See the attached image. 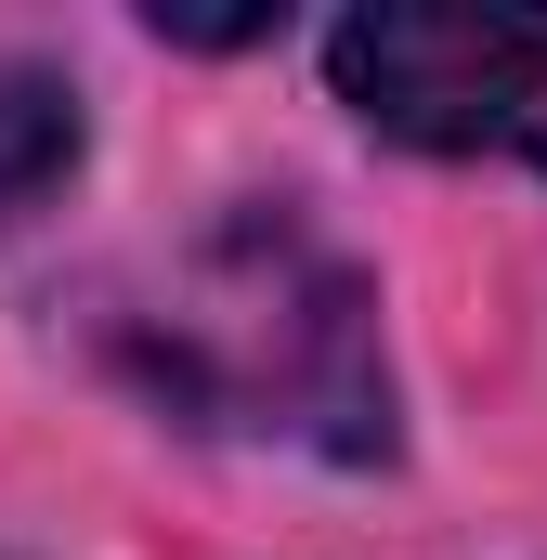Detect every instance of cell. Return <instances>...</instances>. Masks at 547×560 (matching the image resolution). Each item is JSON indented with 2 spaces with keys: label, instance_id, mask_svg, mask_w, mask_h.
I'll return each mask as SVG.
<instances>
[{
  "label": "cell",
  "instance_id": "cell-3",
  "mask_svg": "<svg viewBox=\"0 0 547 560\" xmlns=\"http://www.w3.org/2000/svg\"><path fill=\"white\" fill-rule=\"evenodd\" d=\"M79 170V92L53 66H0V222H26Z\"/></svg>",
  "mask_w": 547,
  "mask_h": 560
},
{
  "label": "cell",
  "instance_id": "cell-1",
  "mask_svg": "<svg viewBox=\"0 0 547 560\" xmlns=\"http://www.w3.org/2000/svg\"><path fill=\"white\" fill-rule=\"evenodd\" d=\"M209 392L261 430H300L326 456H392V378H379V326L352 261H326L313 235L248 222L209 261V313H183Z\"/></svg>",
  "mask_w": 547,
  "mask_h": 560
},
{
  "label": "cell",
  "instance_id": "cell-4",
  "mask_svg": "<svg viewBox=\"0 0 547 560\" xmlns=\"http://www.w3.org/2000/svg\"><path fill=\"white\" fill-rule=\"evenodd\" d=\"M274 26H287V13H170V0H156V39H183V52H248Z\"/></svg>",
  "mask_w": 547,
  "mask_h": 560
},
{
  "label": "cell",
  "instance_id": "cell-2",
  "mask_svg": "<svg viewBox=\"0 0 547 560\" xmlns=\"http://www.w3.org/2000/svg\"><path fill=\"white\" fill-rule=\"evenodd\" d=\"M326 79L379 143L547 170V13L522 0H365L326 26Z\"/></svg>",
  "mask_w": 547,
  "mask_h": 560
}]
</instances>
